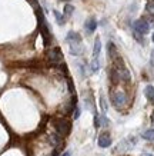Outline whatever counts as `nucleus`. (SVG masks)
I'll use <instances>...</instances> for the list:
<instances>
[{
  "instance_id": "1",
  "label": "nucleus",
  "mask_w": 154,
  "mask_h": 156,
  "mask_svg": "<svg viewBox=\"0 0 154 156\" xmlns=\"http://www.w3.org/2000/svg\"><path fill=\"white\" fill-rule=\"evenodd\" d=\"M66 42L69 43L70 55H73V56H80V55H83L84 48H83V42H81V36H80L79 33L70 30V32L67 33V36H66Z\"/></svg>"
},
{
  "instance_id": "2",
  "label": "nucleus",
  "mask_w": 154,
  "mask_h": 156,
  "mask_svg": "<svg viewBox=\"0 0 154 156\" xmlns=\"http://www.w3.org/2000/svg\"><path fill=\"white\" fill-rule=\"evenodd\" d=\"M37 20H39V27H40V33L43 36V44L44 46H49L51 40V33H50V29H49V24H47L46 17L42 14V9L39 7L37 9Z\"/></svg>"
},
{
  "instance_id": "3",
  "label": "nucleus",
  "mask_w": 154,
  "mask_h": 156,
  "mask_svg": "<svg viewBox=\"0 0 154 156\" xmlns=\"http://www.w3.org/2000/svg\"><path fill=\"white\" fill-rule=\"evenodd\" d=\"M53 125H54V132L59 133L60 136H67V135L70 133L71 125L66 118L54 119V120H53Z\"/></svg>"
},
{
  "instance_id": "4",
  "label": "nucleus",
  "mask_w": 154,
  "mask_h": 156,
  "mask_svg": "<svg viewBox=\"0 0 154 156\" xmlns=\"http://www.w3.org/2000/svg\"><path fill=\"white\" fill-rule=\"evenodd\" d=\"M110 99H111V103L116 109H123L127 103V96L124 92H121V90L111 92V93H110Z\"/></svg>"
},
{
  "instance_id": "5",
  "label": "nucleus",
  "mask_w": 154,
  "mask_h": 156,
  "mask_svg": "<svg viewBox=\"0 0 154 156\" xmlns=\"http://www.w3.org/2000/svg\"><path fill=\"white\" fill-rule=\"evenodd\" d=\"M47 59L54 65H63V53H61L60 48L54 46V48L49 49L47 50Z\"/></svg>"
},
{
  "instance_id": "6",
  "label": "nucleus",
  "mask_w": 154,
  "mask_h": 156,
  "mask_svg": "<svg viewBox=\"0 0 154 156\" xmlns=\"http://www.w3.org/2000/svg\"><path fill=\"white\" fill-rule=\"evenodd\" d=\"M133 27H134V33L137 34V36H143V34H147L150 32V24L147 23L144 19L135 20L134 24H133Z\"/></svg>"
},
{
  "instance_id": "7",
  "label": "nucleus",
  "mask_w": 154,
  "mask_h": 156,
  "mask_svg": "<svg viewBox=\"0 0 154 156\" xmlns=\"http://www.w3.org/2000/svg\"><path fill=\"white\" fill-rule=\"evenodd\" d=\"M111 136H110V133L108 132H103L100 133V136L97 139V143L100 147H110L111 146Z\"/></svg>"
},
{
  "instance_id": "8",
  "label": "nucleus",
  "mask_w": 154,
  "mask_h": 156,
  "mask_svg": "<svg viewBox=\"0 0 154 156\" xmlns=\"http://www.w3.org/2000/svg\"><path fill=\"white\" fill-rule=\"evenodd\" d=\"M84 29H86V32L89 34H91L97 29V22H96V19L94 17H90V19L86 20V24H84Z\"/></svg>"
},
{
  "instance_id": "9",
  "label": "nucleus",
  "mask_w": 154,
  "mask_h": 156,
  "mask_svg": "<svg viewBox=\"0 0 154 156\" xmlns=\"http://www.w3.org/2000/svg\"><path fill=\"white\" fill-rule=\"evenodd\" d=\"M84 103H86L87 109H90V110H91L94 115L97 113V112H96V106H94V100H93V96H91V93L86 95V98H84Z\"/></svg>"
},
{
  "instance_id": "10",
  "label": "nucleus",
  "mask_w": 154,
  "mask_h": 156,
  "mask_svg": "<svg viewBox=\"0 0 154 156\" xmlns=\"http://www.w3.org/2000/svg\"><path fill=\"white\" fill-rule=\"evenodd\" d=\"M144 95L145 98H147V100L149 102H151V103H154V86L153 85H147L144 87Z\"/></svg>"
},
{
  "instance_id": "11",
  "label": "nucleus",
  "mask_w": 154,
  "mask_h": 156,
  "mask_svg": "<svg viewBox=\"0 0 154 156\" xmlns=\"http://www.w3.org/2000/svg\"><path fill=\"white\" fill-rule=\"evenodd\" d=\"M107 55L110 59H113V60H114L116 57H118L117 56V49H116V46H114V43H111V42L107 43Z\"/></svg>"
},
{
  "instance_id": "12",
  "label": "nucleus",
  "mask_w": 154,
  "mask_h": 156,
  "mask_svg": "<svg viewBox=\"0 0 154 156\" xmlns=\"http://www.w3.org/2000/svg\"><path fill=\"white\" fill-rule=\"evenodd\" d=\"M98 70H100V60H98V57H93L91 62H90V72L97 73Z\"/></svg>"
},
{
  "instance_id": "13",
  "label": "nucleus",
  "mask_w": 154,
  "mask_h": 156,
  "mask_svg": "<svg viewBox=\"0 0 154 156\" xmlns=\"http://www.w3.org/2000/svg\"><path fill=\"white\" fill-rule=\"evenodd\" d=\"M108 77H110V80H111L113 85H117L118 82H120V77H118V73L114 67H111L110 70H108Z\"/></svg>"
},
{
  "instance_id": "14",
  "label": "nucleus",
  "mask_w": 154,
  "mask_h": 156,
  "mask_svg": "<svg viewBox=\"0 0 154 156\" xmlns=\"http://www.w3.org/2000/svg\"><path fill=\"white\" fill-rule=\"evenodd\" d=\"M101 52V42H100V37H97L94 40V48H93V57H98Z\"/></svg>"
},
{
  "instance_id": "15",
  "label": "nucleus",
  "mask_w": 154,
  "mask_h": 156,
  "mask_svg": "<svg viewBox=\"0 0 154 156\" xmlns=\"http://www.w3.org/2000/svg\"><path fill=\"white\" fill-rule=\"evenodd\" d=\"M141 136H143V139L149 140V142H154V129H147V130H144Z\"/></svg>"
},
{
  "instance_id": "16",
  "label": "nucleus",
  "mask_w": 154,
  "mask_h": 156,
  "mask_svg": "<svg viewBox=\"0 0 154 156\" xmlns=\"http://www.w3.org/2000/svg\"><path fill=\"white\" fill-rule=\"evenodd\" d=\"M145 12L150 14H154V0H147V3H145Z\"/></svg>"
},
{
  "instance_id": "17",
  "label": "nucleus",
  "mask_w": 154,
  "mask_h": 156,
  "mask_svg": "<svg viewBox=\"0 0 154 156\" xmlns=\"http://www.w3.org/2000/svg\"><path fill=\"white\" fill-rule=\"evenodd\" d=\"M100 108H101V110H103V115L106 113L107 109H108V105H107V102H106V99H104L103 95H100Z\"/></svg>"
},
{
  "instance_id": "18",
  "label": "nucleus",
  "mask_w": 154,
  "mask_h": 156,
  "mask_svg": "<svg viewBox=\"0 0 154 156\" xmlns=\"http://www.w3.org/2000/svg\"><path fill=\"white\" fill-rule=\"evenodd\" d=\"M143 19H144L145 22H147V23L150 24V26H153V24H154V14L147 13V14L144 16V17H143Z\"/></svg>"
},
{
  "instance_id": "19",
  "label": "nucleus",
  "mask_w": 154,
  "mask_h": 156,
  "mask_svg": "<svg viewBox=\"0 0 154 156\" xmlns=\"http://www.w3.org/2000/svg\"><path fill=\"white\" fill-rule=\"evenodd\" d=\"M63 10H64V14L70 16V14L74 12V7H73L71 5H64V9H63Z\"/></svg>"
},
{
  "instance_id": "20",
  "label": "nucleus",
  "mask_w": 154,
  "mask_h": 156,
  "mask_svg": "<svg viewBox=\"0 0 154 156\" xmlns=\"http://www.w3.org/2000/svg\"><path fill=\"white\" fill-rule=\"evenodd\" d=\"M80 115H81V108L77 105V106H76V109H74V112H73V119H79Z\"/></svg>"
},
{
  "instance_id": "21",
  "label": "nucleus",
  "mask_w": 154,
  "mask_h": 156,
  "mask_svg": "<svg viewBox=\"0 0 154 156\" xmlns=\"http://www.w3.org/2000/svg\"><path fill=\"white\" fill-rule=\"evenodd\" d=\"M54 16H56V19H57V22H59V24H60V26H63V23H64V19L61 17L60 12H57V10H54Z\"/></svg>"
},
{
  "instance_id": "22",
  "label": "nucleus",
  "mask_w": 154,
  "mask_h": 156,
  "mask_svg": "<svg viewBox=\"0 0 154 156\" xmlns=\"http://www.w3.org/2000/svg\"><path fill=\"white\" fill-rule=\"evenodd\" d=\"M101 126H108V120L107 118H106V115H101L100 116V128Z\"/></svg>"
},
{
  "instance_id": "23",
  "label": "nucleus",
  "mask_w": 154,
  "mask_h": 156,
  "mask_svg": "<svg viewBox=\"0 0 154 156\" xmlns=\"http://www.w3.org/2000/svg\"><path fill=\"white\" fill-rule=\"evenodd\" d=\"M150 66L154 67V49L151 50V56H150Z\"/></svg>"
},
{
  "instance_id": "24",
  "label": "nucleus",
  "mask_w": 154,
  "mask_h": 156,
  "mask_svg": "<svg viewBox=\"0 0 154 156\" xmlns=\"http://www.w3.org/2000/svg\"><path fill=\"white\" fill-rule=\"evenodd\" d=\"M61 156H71V152H70V151H66V152H64V153H63V155H61Z\"/></svg>"
},
{
  "instance_id": "25",
  "label": "nucleus",
  "mask_w": 154,
  "mask_h": 156,
  "mask_svg": "<svg viewBox=\"0 0 154 156\" xmlns=\"http://www.w3.org/2000/svg\"><path fill=\"white\" fill-rule=\"evenodd\" d=\"M151 122H153V125H154V112H153V115H151Z\"/></svg>"
},
{
  "instance_id": "26",
  "label": "nucleus",
  "mask_w": 154,
  "mask_h": 156,
  "mask_svg": "<svg viewBox=\"0 0 154 156\" xmlns=\"http://www.w3.org/2000/svg\"><path fill=\"white\" fill-rule=\"evenodd\" d=\"M144 156H154V155H151V153H147V152H145V153H144Z\"/></svg>"
},
{
  "instance_id": "27",
  "label": "nucleus",
  "mask_w": 154,
  "mask_h": 156,
  "mask_svg": "<svg viewBox=\"0 0 154 156\" xmlns=\"http://www.w3.org/2000/svg\"><path fill=\"white\" fill-rule=\"evenodd\" d=\"M153 42H154V33H153Z\"/></svg>"
}]
</instances>
